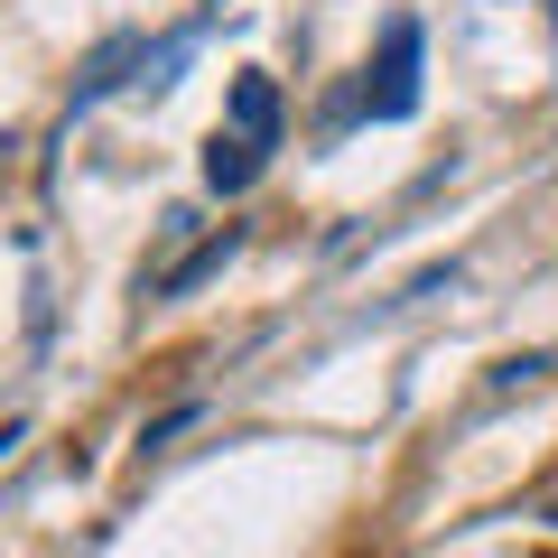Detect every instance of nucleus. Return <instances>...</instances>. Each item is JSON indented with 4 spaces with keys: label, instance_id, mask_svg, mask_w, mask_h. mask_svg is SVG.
Here are the masks:
<instances>
[{
    "label": "nucleus",
    "instance_id": "obj_1",
    "mask_svg": "<svg viewBox=\"0 0 558 558\" xmlns=\"http://www.w3.org/2000/svg\"><path fill=\"white\" fill-rule=\"evenodd\" d=\"M381 84H363V112L373 121H410L418 112V20H391L381 28Z\"/></svg>",
    "mask_w": 558,
    "mask_h": 558
},
{
    "label": "nucleus",
    "instance_id": "obj_2",
    "mask_svg": "<svg viewBox=\"0 0 558 558\" xmlns=\"http://www.w3.org/2000/svg\"><path fill=\"white\" fill-rule=\"evenodd\" d=\"M233 223H223V233L215 242H196V252H186V260H168V270H149V299H186V289H196V279H215L223 270V260H233Z\"/></svg>",
    "mask_w": 558,
    "mask_h": 558
},
{
    "label": "nucleus",
    "instance_id": "obj_3",
    "mask_svg": "<svg viewBox=\"0 0 558 558\" xmlns=\"http://www.w3.org/2000/svg\"><path fill=\"white\" fill-rule=\"evenodd\" d=\"M252 178H260V140H242V131H215V140H205V186L242 196Z\"/></svg>",
    "mask_w": 558,
    "mask_h": 558
},
{
    "label": "nucleus",
    "instance_id": "obj_4",
    "mask_svg": "<svg viewBox=\"0 0 558 558\" xmlns=\"http://www.w3.org/2000/svg\"><path fill=\"white\" fill-rule=\"evenodd\" d=\"M233 131L260 140V149L279 140V84H270V75H242V84H233Z\"/></svg>",
    "mask_w": 558,
    "mask_h": 558
},
{
    "label": "nucleus",
    "instance_id": "obj_5",
    "mask_svg": "<svg viewBox=\"0 0 558 558\" xmlns=\"http://www.w3.org/2000/svg\"><path fill=\"white\" fill-rule=\"evenodd\" d=\"M549 521H558V512H549Z\"/></svg>",
    "mask_w": 558,
    "mask_h": 558
}]
</instances>
